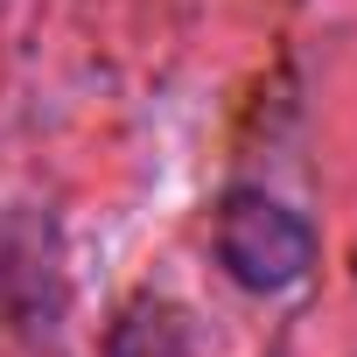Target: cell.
<instances>
[{"mask_svg": "<svg viewBox=\"0 0 357 357\" xmlns=\"http://www.w3.org/2000/svg\"><path fill=\"white\" fill-rule=\"evenodd\" d=\"M218 259L238 287L252 294H287L308 280L315 266V231L294 204L266 197V190H231L218 211Z\"/></svg>", "mask_w": 357, "mask_h": 357, "instance_id": "obj_1", "label": "cell"}]
</instances>
